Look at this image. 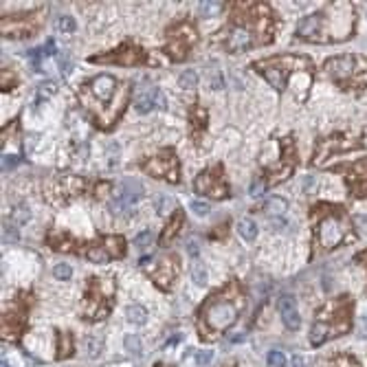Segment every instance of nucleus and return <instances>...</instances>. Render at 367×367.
Wrapping results in <instances>:
<instances>
[{"instance_id": "obj_30", "label": "nucleus", "mask_w": 367, "mask_h": 367, "mask_svg": "<svg viewBox=\"0 0 367 367\" xmlns=\"http://www.w3.org/2000/svg\"><path fill=\"white\" fill-rule=\"evenodd\" d=\"M71 350H73V341H71V337H66L62 339V350H60V358H66L68 354H71Z\"/></svg>"}, {"instance_id": "obj_1", "label": "nucleus", "mask_w": 367, "mask_h": 367, "mask_svg": "<svg viewBox=\"0 0 367 367\" xmlns=\"http://www.w3.org/2000/svg\"><path fill=\"white\" fill-rule=\"evenodd\" d=\"M350 231L345 211L341 207H332V213H326L317 220V233H314V246L321 251H332L345 240Z\"/></svg>"}, {"instance_id": "obj_37", "label": "nucleus", "mask_w": 367, "mask_h": 367, "mask_svg": "<svg viewBox=\"0 0 367 367\" xmlns=\"http://www.w3.org/2000/svg\"><path fill=\"white\" fill-rule=\"evenodd\" d=\"M187 253H189L192 257L198 255V242H196L194 238H192V240H187Z\"/></svg>"}, {"instance_id": "obj_17", "label": "nucleus", "mask_w": 367, "mask_h": 367, "mask_svg": "<svg viewBox=\"0 0 367 367\" xmlns=\"http://www.w3.org/2000/svg\"><path fill=\"white\" fill-rule=\"evenodd\" d=\"M106 246L110 249V257H121L123 255V238L112 236L106 240Z\"/></svg>"}, {"instance_id": "obj_14", "label": "nucleus", "mask_w": 367, "mask_h": 367, "mask_svg": "<svg viewBox=\"0 0 367 367\" xmlns=\"http://www.w3.org/2000/svg\"><path fill=\"white\" fill-rule=\"evenodd\" d=\"M238 233L242 236L244 240H255L257 238V224L253 222L251 218H244L242 222L238 224Z\"/></svg>"}, {"instance_id": "obj_35", "label": "nucleus", "mask_w": 367, "mask_h": 367, "mask_svg": "<svg viewBox=\"0 0 367 367\" xmlns=\"http://www.w3.org/2000/svg\"><path fill=\"white\" fill-rule=\"evenodd\" d=\"M18 165V156H3V169H14Z\"/></svg>"}, {"instance_id": "obj_33", "label": "nucleus", "mask_w": 367, "mask_h": 367, "mask_svg": "<svg viewBox=\"0 0 367 367\" xmlns=\"http://www.w3.org/2000/svg\"><path fill=\"white\" fill-rule=\"evenodd\" d=\"M209 363H211V352H198V354H196V365L205 367Z\"/></svg>"}, {"instance_id": "obj_44", "label": "nucleus", "mask_w": 367, "mask_h": 367, "mask_svg": "<svg viewBox=\"0 0 367 367\" xmlns=\"http://www.w3.org/2000/svg\"><path fill=\"white\" fill-rule=\"evenodd\" d=\"M363 257H367V251H365V253H363Z\"/></svg>"}, {"instance_id": "obj_40", "label": "nucleus", "mask_w": 367, "mask_h": 367, "mask_svg": "<svg viewBox=\"0 0 367 367\" xmlns=\"http://www.w3.org/2000/svg\"><path fill=\"white\" fill-rule=\"evenodd\" d=\"M312 187H314V178L312 176H306V178H303V192H310Z\"/></svg>"}, {"instance_id": "obj_3", "label": "nucleus", "mask_w": 367, "mask_h": 367, "mask_svg": "<svg viewBox=\"0 0 367 367\" xmlns=\"http://www.w3.org/2000/svg\"><path fill=\"white\" fill-rule=\"evenodd\" d=\"M306 60H295V58H277V60H270V62H257L255 71L262 73V77L268 81L273 88H277L280 93H286V86H288V73L293 68H299Z\"/></svg>"}, {"instance_id": "obj_2", "label": "nucleus", "mask_w": 367, "mask_h": 367, "mask_svg": "<svg viewBox=\"0 0 367 367\" xmlns=\"http://www.w3.org/2000/svg\"><path fill=\"white\" fill-rule=\"evenodd\" d=\"M238 310H240V303H233L231 299H226L224 295H218V297H211L205 308H202V324L207 326L205 334L211 337V334H220L229 328L233 321L238 319Z\"/></svg>"}, {"instance_id": "obj_5", "label": "nucleus", "mask_w": 367, "mask_h": 367, "mask_svg": "<svg viewBox=\"0 0 367 367\" xmlns=\"http://www.w3.org/2000/svg\"><path fill=\"white\" fill-rule=\"evenodd\" d=\"M339 172L347 174V185H350V194L356 196V198H365L367 196V159L352 163L347 167H334Z\"/></svg>"}, {"instance_id": "obj_41", "label": "nucleus", "mask_w": 367, "mask_h": 367, "mask_svg": "<svg viewBox=\"0 0 367 367\" xmlns=\"http://www.w3.org/2000/svg\"><path fill=\"white\" fill-rule=\"evenodd\" d=\"M165 205H167V196H159V198H156V211H161Z\"/></svg>"}, {"instance_id": "obj_32", "label": "nucleus", "mask_w": 367, "mask_h": 367, "mask_svg": "<svg viewBox=\"0 0 367 367\" xmlns=\"http://www.w3.org/2000/svg\"><path fill=\"white\" fill-rule=\"evenodd\" d=\"M165 106H167V99H165V95H163L161 90H154V108H159V110H165Z\"/></svg>"}, {"instance_id": "obj_36", "label": "nucleus", "mask_w": 367, "mask_h": 367, "mask_svg": "<svg viewBox=\"0 0 367 367\" xmlns=\"http://www.w3.org/2000/svg\"><path fill=\"white\" fill-rule=\"evenodd\" d=\"M16 220H18V222H27V220H29V209L27 207H22V209L18 207L16 209Z\"/></svg>"}, {"instance_id": "obj_16", "label": "nucleus", "mask_w": 367, "mask_h": 367, "mask_svg": "<svg viewBox=\"0 0 367 367\" xmlns=\"http://www.w3.org/2000/svg\"><path fill=\"white\" fill-rule=\"evenodd\" d=\"M192 280L198 286H207V268L202 262H194L192 264Z\"/></svg>"}, {"instance_id": "obj_38", "label": "nucleus", "mask_w": 367, "mask_h": 367, "mask_svg": "<svg viewBox=\"0 0 367 367\" xmlns=\"http://www.w3.org/2000/svg\"><path fill=\"white\" fill-rule=\"evenodd\" d=\"M58 60H60V66H62V73L66 75L68 71H71V62H68V60L64 58V55H62V58H58Z\"/></svg>"}, {"instance_id": "obj_34", "label": "nucleus", "mask_w": 367, "mask_h": 367, "mask_svg": "<svg viewBox=\"0 0 367 367\" xmlns=\"http://www.w3.org/2000/svg\"><path fill=\"white\" fill-rule=\"evenodd\" d=\"M262 192H264V180H262V178H257V180H255V182H253V185H251L249 194L253 196V198H257V196L262 194Z\"/></svg>"}, {"instance_id": "obj_27", "label": "nucleus", "mask_w": 367, "mask_h": 367, "mask_svg": "<svg viewBox=\"0 0 367 367\" xmlns=\"http://www.w3.org/2000/svg\"><path fill=\"white\" fill-rule=\"evenodd\" d=\"M189 207H192V211L196 213V216H200V218L209 213V205H207V202H202V200H192V205H189Z\"/></svg>"}, {"instance_id": "obj_31", "label": "nucleus", "mask_w": 367, "mask_h": 367, "mask_svg": "<svg viewBox=\"0 0 367 367\" xmlns=\"http://www.w3.org/2000/svg\"><path fill=\"white\" fill-rule=\"evenodd\" d=\"M3 240L5 242H16L18 240V233H16V229L11 224H5V229H3Z\"/></svg>"}, {"instance_id": "obj_39", "label": "nucleus", "mask_w": 367, "mask_h": 367, "mask_svg": "<svg viewBox=\"0 0 367 367\" xmlns=\"http://www.w3.org/2000/svg\"><path fill=\"white\" fill-rule=\"evenodd\" d=\"M356 226L360 231H367V216H356Z\"/></svg>"}, {"instance_id": "obj_22", "label": "nucleus", "mask_w": 367, "mask_h": 367, "mask_svg": "<svg viewBox=\"0 0 367 367\" xmlns=\"http://www.w3.org/2000/svg\"><path fill=\"white\" fill-rule=\"evenodd\" d=\"M75 27H77V24H75V20H73L71 16H62L60 20H58V29L64 31V33H73Z\"/></svg>"}, {"instance_id": "obj_4", "label": "nucleus", "mask_w": 367, "mask_h": 367, "mask_svg": "<svg viewBox=\"0 0 367 367\" xmlns=\"http://www.w3.org/2000/svg\"><path fill=\"white\" fill-rule=\"evenodd\" d=\"M360 66H367V60H363V55H337V58L328 60L324 68L332 79H337L341 86L347 88V79H352Z\"/></svg>"}, {"instance_id": "obj_19", "label": "nucleus", "mask_w": 367, "mask_h": 367, "mask_svg": "<svg viewBox=\"0 0 367 367\" xmlns=\"http://www.w3.org/2000/svg\"><path fill=\"white\" fill-rule=\"evenodd\" d=\"M58 93V84L55 81H42L40 86H37V95H40L42 99H49L51 95Z\"/></svg>"}, {"instance_id": "obj_28", "label": "nucleus", "mask_w": 367, "mask_h": 367, "mask_svg": "<svg viewBox=\"0 0 367 367\" xmlns=\"http://www.w3.org/2000/svg\"><path fill=\"white\" fill-rule=\"evenodd\" d=\"M86 257L93 259V262H99L101 264V262H108L110 255H108V253H101V249H90V251L86 253Z\"/></svg>"}, {"instance_id": "obj_42", "label": "nucleus", "mask_w": 367, "mask_h": 367, "mask_svg": "<svg viewBox=\"0 0 367 367\" xmlns=\"http://www.w3.org/2000/svg\"><path fill=\"white\" fill-rule=\"evenodd\" d=\"M293 367H303V356H299V354H293Z\"/></svg>"}, {"instance_id": "obj_6", "label": "nucleus", "mask_w": 367, "mask_h": 367, "mask_svg": "<svg viewBox=\"0 0 367 367\" xmlns=\"http://www.w3.org/2000/svg\"><path fill=\"white\" fill-rule=\"evenodd\" d=\"M297 35L306 37L310 42H321V14L306 16L297 24Z\"/></svg>"}, {"instance_id": "obj_43", "label": "nucleus", "mask_w": 367, "mask_h": 367, "mask_svg": "<svg viewBox=\"0 0 367 367\" xmlns=\"http://www.w3.org/2000/svg\"><path fill=\"white\" fill-rule=\"evenodd\" d=\"M211 86L213 88H222V77H220V75H216V77L211 79Z\"/></svg>"}, {"instance_id": "obj_18", "label": "nucleus", "mask_w": 367, "mask_h": 367, "mask_svg": "<svg viewBox=\"0 0 367 367\" xmlns=\"http://www.w3.org/2000/svg\"><path fill=\"white\" fill-rule=\"evenodd\" d=\"M125 350L130 354H134V356H139V354H141V339H139L136 334H128V337H125Z\"/></svg>"}, {"instance_id": "obj_12", "label": "nucleus", "mask_w": 367, "mask_h": 367, "mask_svg": "<svg viewBox=\"0 0 367 367\" xmlns=\"http://www.w3.org/2000/svg\"><path fill=\"white\" fill-rule=\"evenodd\" d=\"M286 209H288V202L282 196H270L266 200V211L273 213V216H282V213H286Z\"/></svg>"}, {"instance_id": "obj_20", "label": "nucleus", "mask_w": 367, "mask_h": 367, "mask_svg": "<svg viewBox=\"0 0 367 367\" xmlns=\"http://www.w3.org/2000/svg\"><path fill=\"white\" fill-rule=\"evenodd\" d=\"M198 86V75H196L194 71H185L180 75V88H196Z\"/></svg>"}, {"instance_id": "obj_29", "label": "nucleus", "mask_w": 367, "mask_h": 367, "mask_svg": "<svg viewBox=\"0 0 367 367\" xmlns=\"http://www.w3.org/2000/svg\"><path fill=\"white\" fill-rule=\"evenodd\" d=\"M101 339H90L88 341V356H93V358H97L99 354H101Z\"/></svg>"}, {"instance_id": "obj_26", "label": "nucleus", "mask_w": 367, "mask_h": 367, "mask_svg": "<svg viewBox=\"0 0 367 367\" xmlns=\"http://www.w3.org/2000/svg\"><path fill=\"white\" fill-rule=\"evenodd\" d=\"M53 275L58 277V280H68V277L73 275V270H71L68 264H58V266L53 268Z\"/></svg>"}, {"instance_id": "obj_10", "label": "nucleus", "mask_w": 367, "mask_h": 367, "mask_svg": "<svg viewBox=\"0 0 367 367\" xmlns=\"http://www.w3.org/2000/svg\"><path fill=\"white\" fill-rule=\"evenodd\" d=\"M112 90H115V79L110 75H99L97 79L93 81V93L95 97L101 101H108L112 97Z\"/></svg>"}, {"instance_id": "obj_45", "label": "nucleus", "mask_w": 367, "mask_h": 367, "mask_svg": "<svg viewBox=\"0 0 367 367\" xmlns=\"http://www.w3.org/2000/svg\"><path fill=\"white\" fill-rule=\"evenodd\" d=\"M3 367H9V365H5V363H3Z\"/></svg>"}, {"instance_id": "obj_24", "label": "nucleus", "mask_w": 367, "mask_h": 367, "mask_svg": "<svg viewBox=\"0 0 367 367\" xmlns=\"http://www.w3.org/2000/svg\"><path fill=\"white\" fill-rule=\"evenodd\" d=\"M152 240H154V236H152L150 231H141L139 236L134 238V244L139 246V249H148V246L152 244Z\"/></svg>"}, {"instance_id": "obj_9", "label": "nucleus", "mask_w": 367, "mask_h": 367, "mask_svg": "<svg viewBox=\"0 0 367 367\" xmlns=\"http://www.w3.org/2000/svg\"><path fill=\"white\" fill-rule=\"evenodd\" d=\"M251 40H253V35L246 27H233L226 47H229V51H244L251 47Z\"/></svg>"}, {"instance_id": "obj_23", "label": "nucleus", "mask_w": 367, "mask_h": 367, "mask_svg": "<svg viewBox=\"0 0 367 367\" xmlns=\"http://www.w3.org/2000/svg\"><path fill=\"white\" fill-rule=\"evenodd\" d=\"M268 365L270 367H286V356H284L282 352H277V350L268 352Z\"/></svg>"}, {"instance_id": "obj_21", "label": "nucleus", "mask_w": 367, "mask_h": 367, "mask_svg": "<svg viewBox=\"0 0 367 367\" xmlns=\"http://www.w3.org/2000/svg\"><path fill=\"white\" fill-rule=\"evenodd\" d=\"M222 9V3H200V16H216Z\"/></svg>"}, {"instance_id": "obj_25", "label": "nucleus", "mask_w": 367, "mask_h": 367, "mask_svg": "<svg viewBox=\"0 0 367 367\" xmlns=\"http://www.w3.org/2000/svg\"><path fill=\"white\" fill-rule=\"evenodd\" d=\"M332 367H360L358 360H354L350 356H337L332 360Z\"/></svg>"}, {"instance_id": "obj_11", "label": "nucleus", "mask_w": 367, "mask_h": 367, "mask_svg": "<svg viewBox=\"0 0 367 367\" xmlns=\"http://www.w3.org/2000/svg\"><path fill=\"white\" fill-rule=\"evenodd\" d=\"M182 220H185L182 211H180V209H176V211L172 213V220H169L167 226H165V231L161 233V244H169V242H172L174 236H176V231L182 226Z\"/></svg>"}, {"instance_id": "obj_7", "label": "nucleus", "mask_w": 367, "mask_h": 367, "mask_svg": "<svg viewBox=\"0 0 367 367\" xmlns=\"http://www.w3.org/2000/svg\"><path fill=\"white\" fill-rule=\"evenodd\" d=\"M280 312H282V319H284V326L288 330H299L301 326V317L297 312V303H295V297H282L280 299Z\"/></svg>"}, {"instance_id": "obj_15", "label": "nucleus", "mask_w": 367, "mask_h": 367, "mask_svg": "<svg viewBox=\"0 0 367 367\" xmlns=\"http://www.w3.org/2000/svg\"><path fill=\"white\" fill-rule=\"evenodd\" d=\"M134 108H136L139 115H145V112H150L152 108H154V90H150V93L141 95V97L136 99Z\"/></svg>"}, {"instance_id": "obj_8", "label": "nucleus", "mask_w": 367, "mask_h": 367, "mask_svg": "<svg viewBox=\"0 0 367 367\" xmlns=\"http://www.w3.org/2000/svg\"><path fill=\"white\" fill-rule=\"evenodd\" d=\"M176 167H178V165H176V159L169 161V163H165V161H163V156H156V159H152L148 165H145V169H148L150 174H154V176H167L169 182L178 180Z\"/></svg>"}, {"instance_id": "obj_13", "label": "nucleus", "mask_w": 367, "mask_h": 367, "mask_svg": "<svg viewBox=\"0 0 367 367\" xmlns=\"http://www.w3.org/2000/svg\"><path fill=\"white\" fill-rule=\"evenodd\" d=\"M125 319H128L130 324H134V326H143L145 321H148V312H145L143 306H130L128 310H125Z\"/></svg>"}]
</instances>
